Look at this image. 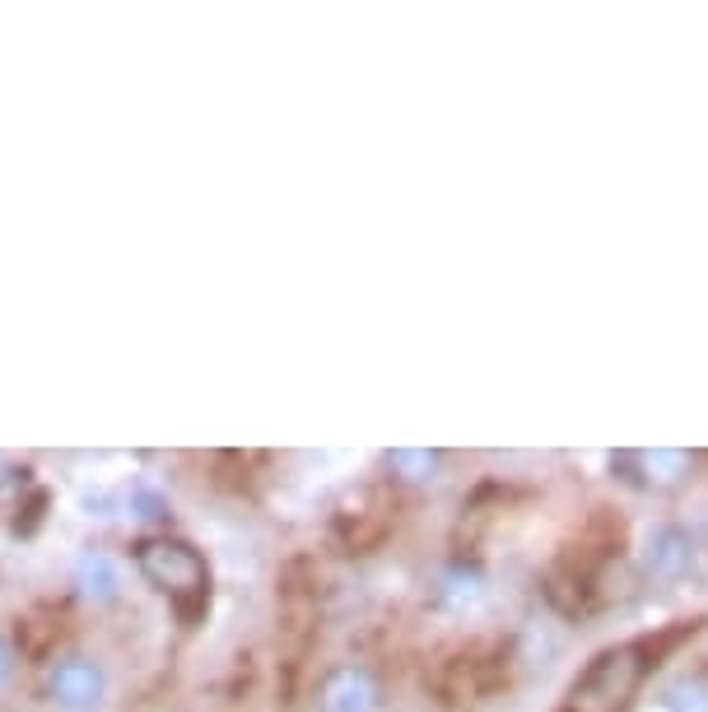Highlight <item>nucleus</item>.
Here are the masks:
<instances>
[{
    "label": "nucleus",
    "mask_w": 708,
    "mask_h": 712,
    "mask_svg": "<svg viewBox=\"0 0 708 712\" xmlns=\"http://www.w3.org/2000/svg\"><path fill=\"white\" fill-rule=\"evenodd\" d=\"M70 582H75V592H80L84 601L108 605V601H117L126 587L122 559H112L108 550H84L80 559H75V568H70Z\"/></svg>",
    "instance_id": "4"
},
{
    "label": "nucleus",
    "mask_w": 708,
    "mask_h": 712,
    "mask_svg": "<svg viewBox=\"0 0 708 712\" xmlns=\"http://www.w3.org/2000/svg\"><path fill=\"white\" fill-rule=\"evenodd\" d=\"M322 712H378V680L364 666H341L322 680Z\"/></svg>",
    "instance_id": "3"
},
{
    "label": "nucleus",
    "mask_w": 708,
    "mask_h": 712,
    "mask_svg": "<svg viewBox=\"0 0 708 712\" xmlns=\"http://www.w3.org/2000/svg\"><path fill=\"white\" fill-rule=\"evenodd\" d=\"M140 573L159 587V592H191L205 582V568L196 559L191 545H177V540H145L136 554Z\"/></svg>",
    "instance_id": "2"
},
{
    "label": "nucleus",
    "mask_w": 708,
    "mask_h": 712,
    "mask_svg": "<svg viewBox=\"0 0 708 712\" xmlns=\"http://www.w3.org/2000/svg\"><path fill=\"white\" fill-rule=\"evenodd\" d=\"M14 671H19V647L5 629H0V694L14 685Z\"/></svg>",
    "instance_id": "5"
},
{
    "label": "nucleus",
    "mask_w": 708,
    "mask_h": 712,
    "mask_svg": "<svg viewBox=\"0 0 708 712\" xmlns=\"http://www.w3.org/2000/svg\"><path fill=\"white\" fill-rule=\"evenodd\" d=\"M117 694V671L98 647L70 643L42 661V699L52 712H108Z\"/></svg>",
    "instance_id": "1"
}]
</instances>
